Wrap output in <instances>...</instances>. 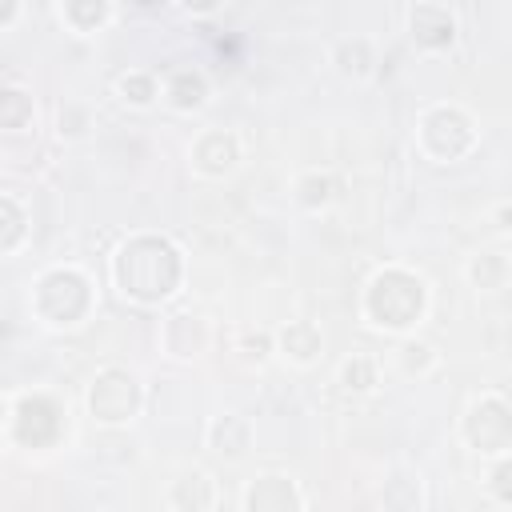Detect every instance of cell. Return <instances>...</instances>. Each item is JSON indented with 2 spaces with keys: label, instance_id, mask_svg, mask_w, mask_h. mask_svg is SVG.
<instances>
[{
  "label": "cell",
  "instance_id": "8fae6325",
  "mask_svg": "<svg viewBox=\"0 0 512 512\" xmlns=\"http://www.w3.org/2000/svg\"><path fill=\"white\" fill-rule=\"evenodd\" d=\"M160 348L172 360H200L212 348V324L200 312H172L160 324Z\"/></svg>",
  "mask_w": 512,
  "mask_h": 512
},
{
  "label": "cell",
  "instance_id": "e0dca14e",
  "mask_svg": "<svg viewBox=\"0 0 512 512\" xmlns=\"http://www.w3.org/2000/svg\"><path fill=\"white\" fill-rule=\"evenodd\" d=\"M332 68L344 80H368L376 68V44L368 36H340L332 44Z\"/></svg>",
  "mask_w": 512,
  "mask_h": 512
},
{
  "label": "cell",
  "instance_id": "4dcf8cb0",
  "mask_svg": "<svg viewBox=\"0 0 512 512\" xmlns=\"http://www.w3.org/2000/svg\"><path fill=\"white\" fill-rule=\"evenodd\" d=\"M496 228H500V232H508V204H504V200L496 204Z\"/></svg>",
  "mask_w": 512,
  "mask_h": 512
},
{
  "label": "cell",
  "instance_id": "ffe728a7",
  "mask_svg": "<svg viewBox=\"0 0 512 512\" xmlns=\"http://www.w3.org/2000/svg\"><path fill=\"white\" fill-rule=\"evenodd\" d=\"M56 16H60V24H64L68 32L92 36V32H100V28L112 24L116 8H112L108 0H68V4H56Z\"/></svg>",
  "mask_w": 512,
  "mask_h": 512
},
{
  "label": "cell",
  "instance_id": "7c38bea8",
  "mask_svg": "<svg viewBox=\"0 0 512 512\" xmlns=\"http://www.w3.org/2000/svg\"><path fill=\"white\" fill-rule=\"evenodd\" d=\"M212 88H208V76L192 64H176L160 76V100L172 108V112H200L208 104Z\"/></svg>",
  "mask_w": 512,
  "mask_h": 512
},
{
  "label": "cell",
  "instance_id": "d4e9b609",
  "mask_svg": "<svg viewBox=\"0 0 512 512\" xmlns=\"http://www.w3.org/2000/svg\"><path fill=\"white\" fill-rule=\"evenodd\" d=\"M28 244V212L16 196L0 192V256H12Z\"/></svg>",
  "mask_w": 512,
  "mask_h": 512
},
{
  "label": "cell",
  "instance_id": "4316f807",
  "mask_svg": "<svg viewBox=\"0 0 512 512\" xmlns=\"http://www.w3.org/2000/svg\"><path fill=\"white\" fill-rule=\"evenodd\" d=\"M512 456H496L492 460V472H488V480H484V488L492 492V500L496 504H512Z\"/></svg>",
  "mask_w": 512,
  "mask_h": 512
},
{
  "label": "cell",
  "instance_id": "8992f818",
  "mask_svg": "<svg viewBox=\"0 0 512 512\" xmlns=\"http://www.w3.org/2000/svg\"><path fill=\"white\" fill-rule=\"evenodd\" d=\"M460 440L480 452L484 460L508 456L512 452V408L504 400V392H480L468 400L464 416H460Z\"/></svg>",
  "mask_w": 512,
  "mask_h": 512
},
{
  "label": "cell",
  "instance_id": "d6986e66",
  "mask_svg": "<svg viewBox=\"0 0 512 512\" xmlns=\"http://www.w3.org/2000/svg\"><path fill=\"white\" fill-rule=\"evenodd\" d=\"M436 364H440V352H436L428 340H420L416 332H412V336H400L396 348H392V368H396L404 380H424V376L436 372Z\"/></svg>",
  "mask_w": 512,
  "mask_h": 512
},
{
  "label": "cell",
  "instance_id": "6da1fadb",
  "mask_svg": "<svg viewBox=\"0 0 512 512\" xmlns=\"http://www.w3.org/2000/svg\"><path fill=\"white\" fill-rule=\"evenodd\" d=\"M108 280L120 300L140 308L168 304L184 284V252L160 232H132L108 256Z\"/></svg>",
  "mask_w": 512,
  "mask_h": 512
},
{
  "label": "cell",
  "instance_id": "cb8c5ba5",
  "mask_svg": "<svg viewBox=\"0 0 512 512\" xmlns=\"http://www.w3.org/2000/svg\"><path fill=\"white\" fill-rule=\"evenodd\" d=\"M292 196L300 208L308 212H324L332 200H336V176L332 172H320V168H308L292 180Z\"/></svg>",
  "mask_w": 512,
  "mask_h": 512
},
{
  "label": "cell",
  "instance_id": "52a82bcc",
  "mask_svg": "<svg viewBox=\"0 0 512 512\" xmlns=\"http://www.w3.org/2000/svg\"><path fill=\"white\" fill-rule=\"evenodd\" d=\"M64 428H68V408L52 392H24L12 400V420H8L12 444L28 452H44L60 444Z\"/></svg>",
  "mask_w": 512,
  "mask_h": 512
},
{
  "label": "cell",
  "instance_id": "7402d4cb",
  "mask_svg": "<svg viewBox=\"0 0 512 512\" xmlns=\"http://www.w3.org/2000/svg\"><path fill=\"white\" fill-rule=\"evenodd\" d=\"M112 92H116V100L128 104V108H152V104L160 100V76L148 72V68H128V72L116 76Z\"/></svg>",
  "mask_w": 512,
  "mask_h": 512
},
{
  "label": "cell",
  "instance_id": "5b68a950",
  "mask_svg": "<svg viewBox=\"0 0 512 512\" xmlns=\"http://www.w3.org/2000/svg\"><path fill=\"white\" fill-rule=\"evenodd\" d=\"M84 408L100 428H128L144 412V384L132 368L104 364L84 388Z\"/></svg>",
  "mask_w": 512,
  "mask_h": 512
},
{
  "label": "cell",
  "instance_id": "ba28073f",
  "mask_svg": "<svg viewBox=\"0 0 512 512\" xmlns=\"http://www.w3.org/2000/svg\"><path fill=\"white\" fill-rule=\"evenodd\" d=\"M404 32L416 48L424 52H444L456 44V32H460V16L452 4L444 0H416L404 8Z\"/></svg>",
  "mask_w": 512,
  "mask_h": 512
},
{
  "label": "cell",
  "instance_id": "f546056e",
  "mask_svg": "<svg viewBox=\"0 0 512 512\" xmlns=\"http://www.w3.org/2000/svg\"><path fill=\"white\" fill-rule=\"evenodd\" d=\"M8 420H12V396L0 392V432H8Z\"/></svg>",
  "mask_w": 512,
  "mask_h": 512
},
{
  "label": "cell",
  "instance_id": "3957f363",
  "mask_svg": "<svg viewBox=\"0 0 512 512\" xmlns=\"http://www.w3.org/2000/svg\"><path fill=\"white\" fill-rule=\"evenodd\" d=\"M96 308V284L80 264H52L28 284V312L52 332L80 328Z\"/></svg>",
  "mask_w": 512,
  "mask_h": 512
},
{
  "label": "cell",
  "instance_id": "9c48e42d",
  "mask_svg": "<svg viewBox=\"0 0 512 512\" xmlns=\"http://www.w3.org/2000/svg\"><path fill=\"white\" fill-rule=\"evenodd\" d=\"M240 160H244V144H240V136H236L232 128H204V132H196L192 144H188V164H192V172L204 176V180H224V176H232V172L240 168Z\"/></svg>",
  "mask_w": 512,
  "mask_h": 512
},
{
  "label": "cell",
  "instance_id": "f1b7e54d",
  "mask_svg": "<svg viewBox=\"0 0 512 512\" xmlns=\"http://www.w3.org/2000/svg\"><path fill=\"white\" fill-rule=\"evenodd\" d=\"M20 12H24V8H20L16 0H4V4H0V28H12V24L20 20Z\"/></svg>",
  "mask_w": 512,
  "mask_h": 512
},
{
  "label": "cell",
  "instance_id": "603a6c76",
  "mask_svg": "<svg viewBox=\"0 0 512 512\" xmlns=\"http://www.w3.org/2000/svg\"><path fill=\"white\" fill-rule=\"evenodd\" d=\"M36 120V100L24 84H0V132H24Z\"/></svg>",
  "mask_w": 512,
  "mask_h": 512
},
{
  "label": "cell",
  "instance_id": "9a60e30c",
  "mask_svg": "<svg viewBox=\"0 0 512 512\" xmlns=\"http://www.w3.org/2000/svg\"><path fill=\"white\" fill-rule=\"evenodd\" d=\"M204 444H208V452H216L224 460H240L252 448V420L244 412H220L208 420Z\"/></svg>",
  "mask_w": 512,
  "mask_h": 512
},
{
  "label": "cell",
  "instance_id": "ac0fdd59",
  "mask_svg": "<svg viewBox=\"0 0 512 512\" xmlns=\"http://www.w3.org/2000/svg\"><path fill=\"white\" fill-rule=\"evenodd\" d=\"M464 276H468V284H472L476 292H504V288H508V276H512L508 252H504V248H484V252L468 256Z\"/></svg>",
  "mask_w": 512,
  "mask_h": 512
},
{
  "label": "cell",
  "instance_id": "44dd1931",
  "mask_svg": "<svg viewBox=\"0 0 512 512\" xmlns=\"http://www.w3.org/2000/svg\"><path fill=\"white\" fill-rule=\"evenodd\" d=\"M336 384H340L344 392H352V396H368V392H376V388H380V360L368 356V352H352V356H344L340 368H336Z\"/></svg>",
  "mask_w": 512,
  "mask_h": 512
},
{
  "label": "cell",
  "instance_id": "4fadbf2b",
  "mask_svg": "<svg viewBox=\"0 0 512 512\" xmlns=\"http://www.w3.org/2000/svg\"><path fill=\"white\" fill-rule=\"evenodd\" d=\"M168 508L172 512H212L220 488H216V476L208 468H180L172 480H168Z\"/></svg>",
  "mask_w": 512,
  "mask_h": 512
},
{
  "label": "cell",
  "instance_id": "484cf974",
  "mask_svg": "<svg viewBox=\"0 0 512 512\" xmlns=\"http://www.w3.org/2000/svg\"><path fill=\"white\" fill-rule=\"evenodd\" d=\"M88 128H92V112H88L84 104L64 100V104L56 108V136H60V140H84Z\"/></svg>",
  "mask_w": 512,
  "mask_h": 512
},
{
  "label": "cell",
  "instance_id": "30bf717a",
  "mask_svg": "<svg viewBox=\"0 0 512 512\" xmlns=\"http://www.w3.org/2000/svg\"><path fill=\"white\" fill-rule=\"evenodd\" d=\"M240 512H304V492L288 472H260L244 484Z\"/></svg>",
  "mask_w": 512,
  "mask_h": 512
},
{
  "label": "cell",
  "instance_id": "5bb4252c",
  "mask_svg": "<svg viewBox=\"0 0 512 512\" xmlns=\"http://www.w3.org/2000/svg\"><path fill=\"white\" fill-rule=\"evenodd\" d=\"M272 348L276 356H284L296 368H312L324 356V332L312 320H288L272 332Z\"/></svg>",
  "mask_w": 512,
  "mask_h": 512
},
{
  "label": "cell",
  "instance_id": "277c9868",
  "mask_svg": "<svg viewBox=\"0 0 512 512\" xmlns=\"http://www.w3.org/2000/svg\"><path fill=\"white\" fill-rule=\"evenodd\" d=\"M476 144H480V128L464 104L440 100L416 116V152L432 164H460L476 152Z\"/></svg>",
  "mask_w": 512,
  "mask_h": 512
},
{
  "label": "cell",
  "instance_id": "7a4b0ae2",
  "mask_svg": "<svg viewBox=\"0 0 512 512\" xmlns=\"http://www.w3.org/2000/svg\"><path fill=\"white\" fill-rule=\"evenodd\" d=\"M360 316L376 332L412 336L416 324L428 316V280L404 264L376 268L360 292Z\"/></svg>",
  "mask_w": 512,
  "mask_h": 512
},
{
  "label": "cell",
  "instance_id": "2e32d148",
  "mask_svg": "<svg viewBox=\"0 0 512 512\" xmlns=\"http://www.w3.org/2000/svg\"><path fill=\"white\" fill-rule=\"evenodd\" d=\"M384 512H424V480L412 468H392L380 484Z\"/></svg>",
  "mask_w": 512,
  "mask_h": 512
},
{
  "label": "cell",
  "instance_id": "83f0119b",
  "mask_svg": "<svg viewBox=\"0 0 512 512\" xmlns=\"http://www.w3.org/2000/svg\"><path fill=\"white\" fill-rule=\"evenodd\" d=\"M236 352H240V360L244 364H264L276 348H272V332H244L240 340H236Z\"/></svg>",
  "mask_w": 512,
  "mask_h": 512
}]
</instances>
